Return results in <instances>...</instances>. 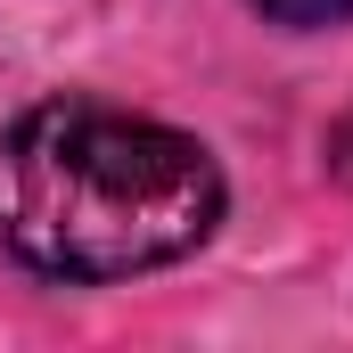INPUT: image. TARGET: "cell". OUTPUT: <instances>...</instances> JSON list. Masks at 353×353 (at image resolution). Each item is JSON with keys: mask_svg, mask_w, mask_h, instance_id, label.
Segmentation results:
<instances>
[{"mask_svg": "<svg viewBox=\"0 0 353 353\" xmlns=\"http://www.w3.org/2000/svg\"><path fill=\"white\" fill-rule=\"evenodd\" d=\"M222 222L214 157L132 107L41 99L0 132V247L41 279H132Z\"/></svg>", "mask_w": 353, "mask_h": 353, "instance_id": "cell-1", "label": "cell"}, {"mask_svg": "<svg viewBox=\"0 0 353 353\" xmlns=\"http://www.w3.org/2000/svg\"><path fill=\"white\" fill-rule=\"evenodd\" d=\"M247 8H263L271 25H288V33H321V25H345L353 0H247Z\"/></svg>", "mask_w": 353, "mask_h": 353, "instance_id": "cell-2", "label": "cell"}, {"mask_svg": "<svg viewBox=\"0 0 353 353\" xmlns=\"http://www.w3.org/2000/svg\"><path fill=\"white\" fill-rule=\"evenodd\" d=\"M329 173H337V181H353V107L337 115V132H329Z\"/></svg>", "mask_w": 353, "mask_h": 353, "instance_id": "cell-3", "label": "cell"}]
</instances>
